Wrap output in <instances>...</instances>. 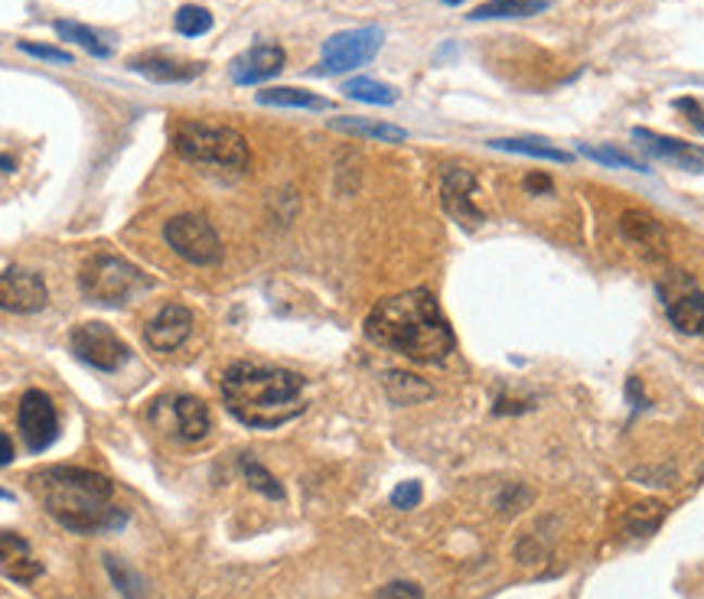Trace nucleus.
I'll return each instance as SVG.
<instances>
[{"label": "nucleus", "instance_id": "1", "mask_svg": "<svg viewBox=\"0 0 704 599\" xmlns=\"http://www.w3.org/2000/svg\"><path fill=\"white\" fill-rule=\"evenodd\" d=\"M366 336L418 365H437L454 352V329L431 290L385 297L366 316Z\"/></svg>", "mask_w": 704, "mask_h": 599}, {"label": "nucleus", "instance_id": "2", "mask_svg": "<svg viewBox=\"0 0 704 599\" xmlns=\"http://www.w3.org/2000/svg\"><path fill=\"white\" fill-rule=\"evenodd\" d=\"M39 506L75 535H98L121 528L127 515L114 509V486L108 476L82 466H46L29 476Z\"/></svg>", "mask_w": 704, "mask_h": 599}, {"label": "nucleus", "instance_id": "3", "mask_svg": "<svg viewBox=\"0 0 704 599\" xmlns=\"http://www.w3.org/2000/svg\"><path fill=\"white\" fill-rule=\"evenodd\" d=\"M307 378L274 365L235 362L222 375V401L229 414L255 430H274L307 411Z\"/></svg>", "mask_w": 704, "mask_h": 599}, {"label": "nucleus", "instance_id": "4", "mask_svg": "<svg viewBox=\"0 0 704 599\" xmlns=\"http://www.w3.org/2000/svg\"><path fill=\"white\" fill-rule=\"evenodd\" d=\"M173 147L183 160L202 163V166H222V170H245L251 153L248 140L222 124H202V121H180L173 127Z\"/></svg>", "mask_w": 704, "mask_h": 599}, {"label": "nucleus", "instance_id": "5", "mask_svg": "<svg viewBox=\"0 0 704 599\" xmlns=\"http://www.w3.org/2000/svg\"><path fill=\"white\" fill-rule=\"evenodd\" d=\"M78 287L91 303L121 307V303L134 300L140 290H147L150 277L137 264H131V261H124L118 254H91L82 264Z\"/></svg>", "mask_w": 704, "mask_h": 599}, {"label": "nucleus", "instance_id": "6", "mask_svg": "<svg viewBox=\"0 0 704 599\" xmlns=\"http://www.w3.org/2000/svg\"><path fill=\"white\" fill-rule=\"evenodd\" d=\"M163 241L189 264L212 267L222 261V238L202 215H176L163 225Z\"/></svg>", "mask_w": 704, "mask_h": 599}, {"label": "nucleus", "instance_id": "7", "mask_svg": "<svg viewBox=\"0 0 704 599\" xmlns=\"http://www.w3.org/2000/svg\"><path fill=\"white\" fill-rule=\"evenodd\" d=\"M385 42V29L382 26H359V29H343L336 36H330L323 42V59L320 68L323 75H339V72H353L359 65H369L379 49Z\"/></svg>", "mask_w": 704, "mask_h": 599}, {"label": "nucleus", "instance_id": "8", "mask_svg": "<svg viewBox=\"0 0 704 599\" xmlns=\"http://www.w3.org/2000/svg\"><path fill=\"white\" fill-rule=\"evenodd\" d=\"M69 349L78 362L98 369V372H118L127 359H131V349L124 346V339L104 326V323H82L69 333Z\"/></svg>", "mask_w": 704, "mask_h": 599}, {"label": "nucleus", "instance_id": "9", "mask_svg": "<svg viewBox=\"0 0 704 599\" xmlns=\"http://www.w3.org/2000/svg\"><path fill=\"white\" fill-rule=\"evenodd\" d=\"M16 427L29 453H42L59 437V414L46 391H26L16 408Z\"/></svg>", "mask_w": 704, "mask_h": 599}, {"label": "nucleus", "instance_id": "10", "mask_svg": "<svg viewBox=\"0 0 704 599\" xmlns=\"http://www.w3.org/2000/svg\"><path fill=\"white\" fill-rule=\"evenodd\" d=\"M49 303V290L39 274L10 267L0 271V310L7 313H39Z\"/></svg>", "mask_w": 704, "mask_h": 599}, {"label": "nucleus", "instance_id": "11", "mask_svg": "<svg viewBox=\"0 0 704 599\" xmlns=\"http://www.w3.org/2000/svg\"><path fill=\"white\" fill-rule=\"evenodd\" d=\"M473 196H477V176L464 166H450L441 183V202L464 228L483 225V209L477 205Z\"/></svg>", "mask_w": 704, "mask_h": 599}, {"label": "nucleus", "instance_id": "12", "mask_svg": "<svg viewBox=\"0 0 704 599\" xmlns=\"http://www.w3.org/2000/svg\"><path fill=\"white\" fill-rule=\"evenodd\" d=\"M633 140H637L650 157H656L659 163H669V166L686 170V173H704L702 143H689V140H679V137H666V134H656V130H646V127H637V130H633Z\"/></svg>", "mask_w": 704, "mask_h": 599}, {"label": "nucleus", "instance_id": "13", "mask_svg": "<svg viewBox=\"0 0 704 599\" xmlns=\"http://www.w3.org/2000/svg\"><path fill=\"white\" fill-rule=\"evenodd\" d=\"M193 333V313L183 303H166L160 307V313L147 323L144 329V342L153 352H176Z\"/></svg>", "mask_w": 704, "mask_h": 599}, {"label": "nucleus", "instance_id": "14", "mask_svg": "<svg viewBox=\"0 0 704 599\" xmlns=\"http://www.w3.org/2000/svg\"><path fill=\"white\" fill-rule=\"evenodd\" d=\"M287 55L281 46L274 42H258L251 49H245L235 62H232V82L235 85H261L274 75H281Z\"/></svg>", "mask_w": 704, "mask_h": 599}, {"label": "nucleus", "instance_id": "15", "mask_svg": "<svg viewBox=\"0 0 704 599\" xmlns=\"http://www.w3.org/2000/svg\"><path fill=\"white\" fill-rule=\"evenodd\" d=\"M0 574L20 587H29L33 581L42 577V564L26 545V538L13 532H0Z\"/></svg>", "mask_w": 704, "mask_h": 599}, {"label": "nucleus", "instance_id": "16", "mask_svg": "<svg viewBox=\"0 0 704 599\" xmlns=\"http://www.w3.org/2000/svg\"><path fill=\"white\" fill-rule=\"evenodd\" d=\"M620 232H623V235L630 238V245H637L646 258H666V251H669V238H666L663 225H659L650 212H640V209L623 212Z\"/></svg>", "mask_w": 704, "mask_h": 599}, {"label": "nucleus", "instance_id": "17", "mask_svg": "<svg viewBox=\"0 0 704 599\" xmlns=\"http://www.w3.org/2000/svg\"><path fill=\"white\" fill-rule=\"evenodd\" d=\"M663 297H666L669 323H672L679 333H689V336L704 333V294L702 290H695V284H686V290H679V294L663 290Z\"/></svg>", "mask_w": 704, "mask_h": 599}, {"label": "nucleus", "instance_id": "18", "mask_svg": "<svg viewBox=\"0 0 704 599\" xmlns=\"http://www.w3.org/2000/svg\"><path fill=\"white\" fill-rule=\"evenodd\" d=\"M330 127L339 134H353V137H366V140H382V143H402L408 140V130L388 121H375V117H356V114H343V117H330Z\"/></svg>", "mask_w": 704, "mask_h": 599}, {"label": "nucleus", "instance_id": "19", "mask_svg": "<svg viewBox=\"0 0 704 599\" xmlns=\"http://www.w3.org/2000/svg\"><path fill=\"white\" fill-rule=\"evenodd\" d=\"M173 421H176L180 437H183V440H189V444L206 440V437H209V430H212L209 408H206L199 398H193V395H183V398H176V401H173Z\"/></svg>", "mask_w": 704, "mask_h": 599}, {"label": "nucleus", "instance_id": "20", "mask_svg": "<svg viewBox=\"0 0 704 599\" xmlns=\"http://www.w3.org/2000/svg\"><path fill=\"white\" fill-rule=\"evenodd\" d=\"M258 104H268V108H297V111H330L333 101L317 95V91H307V88H294V85H281V88H264L255 95Z\"/></svg>", "mask_w": 704, "mask_h": 599}, {"label": "nucleus", "instance_id": "21", "mask_svg": "<svg viewBox=\"0 0 704 599\" xmlns=\"http://www.w3.org/2000/svg\"><path fill=\"white\" fill-rule=\"evenodd\" d=\"M131 68L137 75H147L153 82H189L202 72L199 62H176V59H163V55H147V59H134Z\"/></svg>", "mask_w": 704, "mask_h": 599}, {"label": "nucleus", "instance_id": "22", "mask_svg": "<svg viewBox=\"0 0 704 599\" xmlns=\"http://www.w3.org/2000/svg\"><path fill=\"white\" fill-rule=\"evenodd\" d=\"M382 385H385V395H388L395 404H402V408L421 404V401L434 398V388H431L424 378L411 375V372H385V375H382Z\"/></svg>", "mask_w": 704, "mask_h": 599}, {"label": "nucleus", "instance_id": "23", "mask_svg": "<svg viewBox=\"0 0 704 599\" xmlns=\"http://www.w3.org/2000/svg\"><path fill=\"white\" fill-rule=\"evenodd\" d=\"M493 150H506V153H522V157H539V160H552V163H571L575 153L548 143V140H539V137H496L490 140Z\"/></svg>", "mask_w": 704, "mask_h": 599}, {"label": "nucleus", "instance_id": "24", "mask_svg": "<svg viewBox=\"0 0 704 599\" xmlns=\"http://www.w3.org/2000/svg\"><path fill=\"white\" fill-rule=\"evenodd\" d=\"M52 29L59 33V39H65V42H75V46H82L88 55H95V59H108L111 55V46L91 29V26H85V23H75V20H55L52 23Z\"/></svg>", "mask_w": 704, "mask_h": 599}, {"label": "nucleus", "instance_id": "25", "mask_svg": "<svg viewBox=\"0 0 704 599\" xmlns=\"http://www.w3.org/2000/svg\"><path fill=\"white\" fill-rule=\"evenodd\" d=\"M548 10V0H490L470 13V20H516V16H535Z\"/></svg>", "mask_w": 704, "mask_h": 599}, {"label": "nucleus", "instance_id": "26", "mask_svg": "<svg viewBox=\"0 0 704 599\" xmlns=\"http://www.w3.org/2000/svg\"><path fill=\"white\" fill-rule=\"evenodd\" d=\"M343 95L356 98V101H366V104H395L398 101V91L392 85H385L379 78H369V75L343 82Z\"/></svg>", "mask_w": 704, "mask_h": 599}, {"label": "nucleus", "instance_id": "27", "mask_svg": "<svg viewBox=\"0 0 704 599\" xmlns=\"http://www.w3.org/2000/svg\"><path fill=\"white\" fill-rule=\"evenodd\" d=\"M104 571H108V577L114 581V587H118V594L124 599H147V584H144V577L137 574V571H131L124 561H118V558H104Z\"/></svg>", "mask_w": 704, "mask_h": 599}, {"label": "nucleus", "instance_id": "28", "mask_svg": "<svg viewBox=\"0 0 704 599\" xmlns=\"http://www.w3.org/2000/svg\"><path fill=\"white\" fill-rule=\"evenodd\" d=\"M584 157L604 163V166H614V170H637V173H650V166L643 160H637L633 153L620 150V147H591V143H581L578 147Z\"/></svg>", "mask_w": 704, "mask_h": 599}, {"label": "nucleus", "instance_id": "29", "mask_svg": "<svg viewBox=\"0 0 704 599\" xmlns=\"http://www.w3.org/2000/svg\"><path fill=\"white\" fill-rule=\"evenodd\" d=\"M242 473H245V483H248L255 492H261V496H268V499H274V502L284 499V486H281L258 460L245 457V460H242Z\"/></svg>", "mask_w": 704, "mask_h": 599}, {"label": "nucleus", "instance_id": "30", "mask_svg": "<svg viewBox=\"0 0 704 599\" xmlns=\"http://www.w3.org/2000/svg\"><path fill=\"white\" fill-rule=\"evenodd\" d=\"M173 26L180 36H202L212 29V13L206 7H196V3H183L173 16Z\"/></svg>", "mask_w": 704, "mask_h": 599}, {"label": "nucleus", "instance_id": "31", "mask_svg": "<svg viewBox=\"0 0 704 599\" xmlns=\"http://www.w3.org/2000/svg\"><path fill=\"white\" fill-rule=\"evenodd\" d=\"M20 52L42 59V62H55V65H72V52L59 49V46H42V42H20Z\"/></svg>", "mask_w": 704, "mask_h": 599}, {"label": "nucleus", "instance_id": "32", "mask_svg": "<svg viewBox=\"0 0 704 599\" xmlns=\"http://www.w3.org/2000/svg\"><path fill=\"white\" fill-rule=\"evenodd\" d=\"M421 483H415V479H408V483H402V486H395V492H392V509H398V512H408V509H415L418 502H421Z\"/></svg>", "mask_w": 704, "mask_h": 599}, {"label": "nucleus", "instance_id": "33", "mask_svg": "<svg viewBox=\"0 0 704 599\" xmlns=\"http://www.w3.org/2000/svg\"><path fill=\"white\" fill-rule=\"evenodd\" d=\"M372 599H424V594H421V587H418V584L395 581V584L382 587V590H379Z\"/></svg>", "mask_w": 704, "mask_h": 599}, {"label": "nucleus", "instance_id": "34", "mask_svg": "<svg viewBox=\"0 0 704 599\" xmlns=\"http://www.w3.org/2000/svg\"><path fill=\"white\" fill-rule=\"evenodd\" d=\"M529 499H532V492H529V489H522V486H509V489H506V496L499 499V509H503L506 515H512V512H519Z\"/></svg>", "mask_w": 704, "mask_h": 599}, {"label": "nucleus", "instance_id": "35", "mask_svg": "<svg viewBox=\"0 0 704 599\" xmlns=\"http://www.w3.org/2000/svg\"><path fill=\"white\" fill-rule=\"evenodd\" d=\"M526 189H529L532 196H552V192H555V183H552V176H545V173H529V176H526Z\"/></svg>", "mask_w": 704, "mask_h": 599}, {"label": "nucleus", "instance_id": "36", "mask_svg": "<svg viewBox=\"0 0 704 599\" xmlns=\"http://www.w3.org/2000/svg\"><path fill=\"white\" fill-rule=\"evenodd\" d=\"M13 457H16L13 440H10L7 434H0V466H10V463H13Z\"/></svg>", "mask_w": 704, "mask_h": 599}, {"label": "nucleus", "instance_id": "37", "mask_svg": "<svg viewBox=\"0 0 704 599\" xmlns=\"http://www.w3.org/2000/svg\"><path fill=\"white\" fill-rule=\"evenodd\" d=\"M627 395L637 401V408H646V398H643V388H640V378H630L627 382Z\"/></svg>", "mask_w": 704, "mask_h": 599}, {"label": "nucleus", "instance_id": "38", "mask_svg": "<svg viewBox=\"0 0 704 599\" xmlns=\"http://www.w3.org/2000/svg\"><path fill=\"white\" fill-rule=\"evenodd\" d=\"M447 7H457V3H464V0H444Z\"/></svg>", "mask_w": 704, "mask_h": 599}, {"label": "nucleus", "instance_id": "39", "mask_svg": "<svg viewBox=\"0 0 704 599\" xmlns=\"http://www.w3.org/2000/svg\"><path fill=\"white\" fill-rule=\"evenodd\" d=\"M0 499H10V496H7V492H0Z\"/></svg>", "mask_w": 704, "mask_h": 599}]
</instances>
